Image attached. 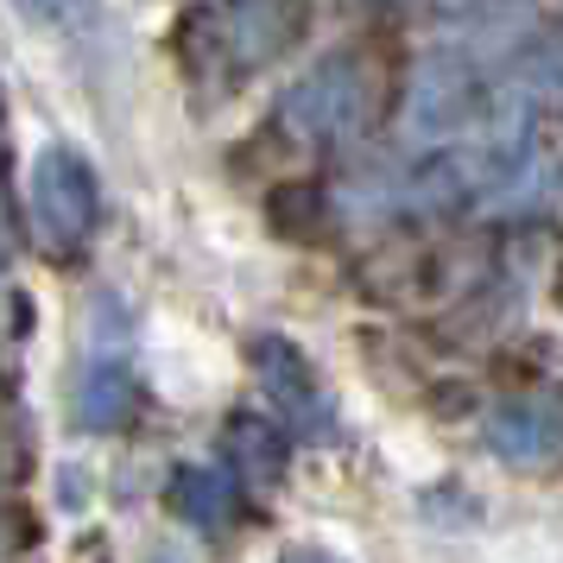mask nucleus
Masks as SVG:
<instances>
[{
    "label": "nucleus",
    "instance_id": "f257e3e1",
    "mask_svg": "<svg viewBox=\"0 0 563 563\" xmlns=\"http://www.w3.org/2000/svg\"><path fill=\"white\" fill-rule=\"evenodd\" d=\"M133 411H140V380H133L128 355V317L114 298H102V310H89V361H82L77 393H70V418H77V431L108 437Z\"/></svg>",
    "mask_w": 563,
    "mask_h": 563
},
{
    "label": "nucleus",
    "instance_id": "f03ea898",
    "mask_svg": "<svg viewBox=\"0 0 563 563\" xmlns=\"http://www.w3.org/2000/svg\"><path fill=\"white\" fill-rule=\"evenodd\" d=\"M26 190H32V222L45 234V247H57V254H77L82 241L102 229V178L77 146L52 140L32 158Z\"/></svg>",
    "mask_w": 563,
    "mask_h": 563
},
{
    "label": "nucleus",
    "instance_id": "7ed1b4c3",
    "mask_svg": "<svg viewBox=\"0 0 563 563\" xmlns=\"http://www.w3.org/2000/svg\"><path fill=\"white\" fill-rule=\"evenodd\" d=\"M285 128L310 140V146H349L367 114H374V89H367V70L355 57H323L310 64L305 77L285 89Z\"/></svg>",
    "mask_w": 563,
    "mask_h": 563
},
{
    "label": "nucleus",
    "instance_id": "20e7f679",
    "mask_svg": "<svg viewBox=\"0 0 563 563\" xmlns=\"http://www.w3.org/2000/svg\"><path fill=\"white\" fill-rule=\"evenodd\" d=\"M254 374H260V393L279 406V418L291 431L310 437V443H330L335 437V399H330V386L317 380V367L305 361V349H291L279 335H260Z\"/></svg>",
    "mask_w": 563,
    "mask_h": 563
},
{
    "label": "nucleus",
    "instance_id": "39448f33",
    "mask_svg": "<svg viewBox=\"0 0 563 563\" xmlns=\"http://www.w3.org/2000/svg\"><path fill=\"white\" fill-rule=\"evenodd\" d=\"M305 20H310L305 0H222L209 32H216V45L234 70H260V64L285 57L305 38Z\"/></svg>",
    "mask_w": 563,
    "mask_h": 563
},
{
    "label": "nucleus",
    "instance_id": "423d86ee",
    "mask_svg": "<svg viewBox=\"0 0 563 563\" xmlns=\"http://www.w3.org/2000/svg\"><path fill=\"white\" fill-rule=\"evenodd\" d=\"M487 450L507 462H544L563 450V393H519L487 411Z\"/></svg>",
    "mask_w": 563,
    "mask_h": 563
},
{
    "label": "nucleus",
    "instance_id": "0eeeda50",
    "mask_svg": "<svg viewBox=\"0 0 563 563\" xmlns=\"http://www.w3.org/2000/svg\"><path fill=\"white\" fill-rule=\"evenodd\" d=\"M482 114V89H475V70H468V57H450L437 52L418 82H411V128L431 133V140H450L456 128H468Z\"/></svg>",
    "mask_w": 563,
    "mask_h": 563
},
{
    "label": "nucleus",
    "instance_id": "6e6552de",
    "mask_svg": "<svg viewBox=\"0 0 563 563\" xmlns=\"http://www.w3.org/2000/svg\"><path fill=\"white\" fill-rule=\"evenodd\" d=\"M172 512L197 532H229L241 519V482L229 468H209V462H190L172 475Z\"/></svg>",
    "mask_w": 563,
    "mask_h": 563
},
{
    "label": "nucleus",
    "instance_id": "1a4fd4ad",
    "mask_svg": "<svg viewBox=\"0 0 563 563\" xmlns=\"http://www.w3.org/2000/svg\"><path fill=\"white\" fill-rule=\"evenodd\" d=\"M222 450H229L234 475H247L254 487H279V482H285V462H291V437H285L273 418H254V411H241V418H229V437H222Z\"/></svg>",
    "mask_w": 563,
    "mask_h": 563
},
{
    "label": "nucleus",
    "instance_id": "9d476101",
    "mask_svg": "<svg viewBox=\"0 0 563 563\" xmlns=\"http://www.w3.org/2000/svg\"><path fill=\"white\" fill-rule=\"evenodd\" d=\"M26 20H45V26H64V20H77L82 0H13Z\"/></svg>",
    "mask_w": 563,
    "mask_h": 563
},
{
    "label": "nucleus",
    "instance_id": "9b49d317",
    "mask_svg": "<svg viewBox=\"0 0 563 563\" xmlns=\"http://www.w3.org/2000/svg\"><path fill=\"white\" fill-rule=\"evenodd\" d=\"M13 468H20V450H13V437L0 431V487L13 482Z\"/></svg>",
    "mask_w": 563,
    "mask_h": 563
},
{
    "label": "nucleus",
    "instance_id": "f8f14e48",
    "mask_svg": "<svg viewBox=\"0 0 563 563\" xmlns=\"http://www.w3.org/2000/svg\"><path fill=\"white\" fill-rule=\"evenodd\" d=\"M279 563H342V558H330V551H317V544H298V551H285Z\"/></svg>",
    "mask_w": 563,
    "mask_h": 563
},
{
    "label": "nucleus",
    "instance_id": "ddd939ff",
    "mask_svg": "<svg viewBox=\"0 0 563 563\" xmlns=\"http://www.w3.org/2000/svg\"><path fill=\"white\" fill-rule=\"evenodd\" d=\"M153 563H178V558H153Z\"/></svg>",
    "mask_w": 563,
    "mask_h": 563
}]
</instances>
